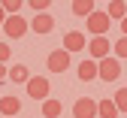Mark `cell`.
I'll list each match as a JSON object with an SVG mask.
<instances>
[{"instance_id":"2","label":"cell","mask_w":127,"mask_h":118,"mask_svg":"<svg viewBox=\"0 0 127 118\" xmlns=\"http://www.w3.org/2000/svg\"><path fill=\"white\" fill-rule=\"evenodd\" d=\"M121 76V61L118 58H103V61H97V79H103V82H115Z\"/></svg>"},{"instance_id":"15","label":"cell","mask_w":127,"mask_h":118,"mask_svg":"<svg viewBox=\"0 0 127 118\" xmlns=\"http://www.w3.org/2000/svg\"><path fill=\"white\" fill-rule=\"evenodd\" d=\"M73 12L79 15V18H88V15L94 12V0H73Z\"/></svg>"},{"instance_id":"14","label":"cell","mask_w":127,"mask_h":118,"mask_svg":"<svg viewBox=\"0 0 127 118\" xmlns=\"http://www.w3.org/2000/svg\"><path fill=\"white\" fill-rule=\"evenodd\" d=\"M97 118H118V109L112 100H100L97 103Z\"/></svg>"},{"instance_id":"13","label":"cell","mask_w":127,"mask_h":118,"mask_svg":"<svg viewBox=\"0 0 127 118\" xmlns=\"http://www.w3.org/2000/svg\"><path fill=\"white\" fill-rule=\"evenodd\" d=\"M106 15H109V21H121L124 15H127V3H124V0H109Z\"/></svg>"},{"instance_id":"4","label":"cell","mask_w":127,"mask_h":118,"mask_svg":"<svg viewBox=\"0 0 127 118\" xmlns=\"http://www.w3.org/2000/svg\"><path fill=\"white\" fill-rule=\"evenodd\" d=\"M49 91H52V85H49L45 76H30L27 79V94H30V100H49Z\"/></svg>"},{"instance_id":"9","label":"cell","mask_w":127,"mask_h":118,"mask_svg":"<svg viewBox=\"0 0 127 118\" xmlns=\"http://www.w3.org/2000/svg\"><path fill=\"white\" fill-rule=\"evenodd\" d=\"M85 45H88V39H85V33H79V30H70L67 37H64V52H67V55L82 52Z\"/></svg>"},{"instance_id":"20","label":"cell","mask_w":127,"mask_h":118,"mask_svg":"<svg viewBox=\"0 0 127 118\" xmlns=\"http://www.w3.org/2000/svg\"><path fill=\"white\" fill-rule=\"evenodd\" d=\"M27 6H30V9H36V12H45V9L52 6V0H27Z\"/></svg>"},{"instance_id":"17","label":"cell","mask_w":127,"mask_h":118,"mask_svg":"<svg viewBox=\"0 0 127 118\" xmlns=\"http://www.w3.org/2000/svg\"><path fill=\"white\" fill-rule=\"evenodd\" d=\"M112 103H115L118 112H127V88H118L115 91V100H112Z\"/></svg>"},{"instance_id":"19","label":"cell","mask_w":127,"mask_h":118,"mask_svg":"<svg viewBox=\"0 0 127 118\" xmlns=\"http://www.w3.org/2000/svg\"><path fill=\"white\" fill-rule=\"evenodd\" d=\"M112 52H115L118 58H127V37H121V39L112 45Z\"/></svg>"},{"instance_id":"1","label":"cell","mask_w":127,"mask_h":118,"mask_svg":"<svg viewBox=\"0 0 127 118\" xmlns=\"http://www.w3.org/2000/svg\"><path fill=\"white\" fill-rule=\"evenodd\" d=\"M85 21H88V33H94V37H106V33H109V24H112L109 15H106V9H94Z\"/></svg>"},{"instance_id":"5","label":"cell","mask_w":127,"mask_h":118,"mask_svg":"<svg viewBox=\"0 0 127 118\" xmlns=\"http://www.w3.org/2000/svg\"><path fill=\"white\" fill-rule=\"evenodd\" d=\"M88 55H91V61H103V58L112 55V42H109L106 37H94L88 42Z\"/></svg>"},{"instance_id":"11","label":"cell","mask_w":127,"mask_h":118,"mask_svg":"<svg viewBox=\"0 0 127 118\" xmlns=\"http://www.w3.org/2000/svg\"><path fill=\"white\" fill-rule=\"evenodd\" d=\"M79 79L82 82H91V79H97V61H91V58H85L82 64H79Z\"/></svg>"},{"instance_id":"21","label":"cell","mask_w":127,"mask_h":118,"mask_svg":"<svg viewBox=\"0 0 127 118\" xmlns=\"http://www.w3.org/2000/svg\"><path fill=\"white\" fill-rule=\"evenodd\" d=\"M12 58V52H9V42H0V64H6Z\"/></svg>"},{"instance_id":"22","label":"cell","mask_w":127,"mask_h":118,"mask_svg":"<svg viewBox=\"0 0 127 118\" xmlns=\"http://www.w3.org/2000/svg\"><path fill=\"white\" fill-rule=\"evenodd\" d=\"M0 82H6V64H0Z\"/></svg>"},{"instance_id":"16","label":"cell","mask_w":127,"mask_h":118,"mask_svg":"<svg viewBox=\"0 0 127 118\" xmlns=\"http://www.w3.org/2000/svg\"><path fill=\"white\" fill-rule=\"evenodd\" d=\"M42 115H45V118H58V115H61V103H58L55 97L42 100Z\"/></svg>"},{"instance_id":"8","label":"cell","mask_w":127,"mask_h":118,"mask_svg":"<svg viewBox=\"0 0 127 118\" xmlns=\"http://www.w3.org/2000/svg\"><path fill=\"white\" fill-rule=\"evenodd\" d=\"M45 64H49V70H52V73H67V67H70V55L64 52V48H55Z\"/></svg>"},{"instance_id":"18","label":"cell","mask_w":127,"mask_h":118,"mask_svg":"<svg viewBox=\"0 0 127 118\" xmlns=\"http://www.w3.org/2000/svg\"><path fill=\"white\" fill-rule=\"evenodd\" d=\"M21 3H24V0H0V6H3V12H6V15H18Z\"/></svg>"},{"instance_id":"7","label":"cell","mask_w":127,"mask_h":118,"mask_svg":"<svg viewBox=\"0 0 127 118\" xmlns=\"http://www.w3.org/2000/svg\"><path fill=\"white\" fill-rule=\"evenodd\" d=\"M73 118H97V100L79 97L76 106H73Z\"/></svg>"},{"instance_id":"23","label":"cell","mask_w":127,"mask_h":118,"mask_svg":"<svg viewBox=\"0 0 127 118\" xmlns=\"http://www.w3.org/2000/svg\"><path fill=\"white\" fill-rule=\"evenodd\" d=\"M121 33H124V37H127V15H124V18H121Z\"/></svg>"},{"instance_id":"10","label":"cell","mask_w":127,"mask_h":118,"mask_svg":"<svg viewBox=\"0 0 127 118\" xmlns=\"http://www.w3.org/2000/svg\"><path fill=\"white\" fill-rule=\"evenodd\" d=\"M6 79L9 82H18V85H27V79H30V70L24 64H12L9 70H6Z\"/></svg>"},{"instance_id":"6","label":"cell","mask_w":127,"mask_h":118,"mask_svg":"<svg viewBox=\"0 0 127 118\" xmlns=\"http://www.w3.org/2000/svg\"><path fill=\"white\" fill-rule=\"evenodd\" d=\"M27 27L33 30V33H39V37H45V33H52L55 30V18L49 12H36L33 15V21H27Z\"/></svg>"},{"instance_id":"3","label":"cell","mask_w":127,"mask_h":118,"mask_svg":"<svg viewBox=\"0 0 127 118\" xmlns=\"http://www.w3.org/2000/svg\"><path fill=\"white\" fill-rule=\"evenodd\" d=\"M0 27H3V33H6L9 39H21L24 33L30 30L27 27V18H21V15H6V21L0 24Z\"/></svg>"},{"instance_id":"12","label":"cell","mask_w":127,"mask_h":118,"mask_svg":"<svg viewBox=\"0 0 127 118\" xmlns=\"http://www.w3.org/2000/svg\"><path fill=\"white\" fill-rule=\"evenodd\" d=\"M18 109H21V100L18 97H0V112H3L6 118L18 115Z\"/></svg>"},{"instance_id":"24","label":"cell","mask_w":127,"mask_h":118,"mask_svg":"<svg viewBox=\"0 0 127 118\" xmlns=\"http://www.w3.org/2000/svg\"><path fill=\"white\" fill-rule=\"evenodd\" d=\"M6 21V12H3V6H0V24H3Z\"/></svg>"}]
</instances>
